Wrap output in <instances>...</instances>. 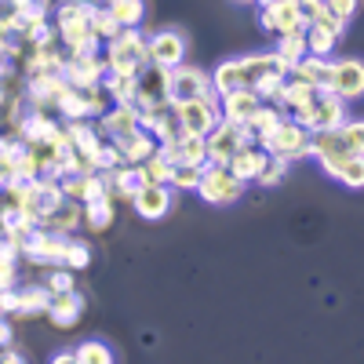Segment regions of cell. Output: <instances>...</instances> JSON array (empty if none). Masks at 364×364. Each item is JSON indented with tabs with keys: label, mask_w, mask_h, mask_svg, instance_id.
<instances>
[{
	"label": "cell",
	"mask_w": 364,
	"mask_h": 364,
	"mask_svg": "<svg viewBox=\"0 0 364 364\" xmlns=\"http://www.w3.org/2000/svg\"><path fill=\"white\" fill-rule=\"evenodd\" d=\"M328 91L339 95L343 102H357L364 95V63L353 55L331 58V77H328Z\"/></svg>",
	"instance_id": "12"
},
{
	"label": "cell",
	"mask_w": 364,
	"mask_h": 364,
	"mask_svg": "<svg viewBox=\"0 0 364 364\" xmlns=\"http://www.w3.org/2000/svg\"><path fill=\"white\" fill-rule=\"evenodd\" d=\"M44 317L58 328V331H70V328H77L80 321H84V295L77 291V288H70V291H55L51 299H48V310H44Z\"/></svg>",
	"instance_id": "18"
},
{
	"label": "cell",
	"mask_w": 364,
	"mask_h": 364,
	"mask_svg": "<svg viewBox=\"0 0 364 364\" xmlns=\"http://www.w3.org/2000/svg\"><path fill=\"white\" fill-rule=\"evenodd\" d=\"M324 8L331 11V18H336V22L350 26V22L357 18V8H360V0H324Z\"/></svg>",
	"instance_id": "40"
},
{
	"label": "cell",
	"mask_w": 364,
	"mask_h": 364,
	"mask_svg": "<svg viewBox=\"0 0 364 364\" xmlns=\"http://www.w3.org/2000/svg\"><path fill=\"white\" fill-rule=\"evenodd\" d=\"M310 157L346 190L364 186V124L357 117H346L339 128L310 135Z\"/></svg>",
	"instance_id": "1"
},
{
	"label": "cell",
	"mask_w": 364,
	"mask_h": 364,
	"mask_svg": "<svg viewBox=\"0 0 364 364\" xmlns=\"http://www.w3.org/2000/svg\"><path fill=\"white\" fill-rule=\"evenodd\" d=\"M288 161H281V157H266V164H262V171H259V178H255V186H262V190H273V186H281V182L288 178Z\"/></svg>",
	"instance_id": "37"
},
{
	"label": "cell",
	"mask_w": 364,
	"mask_h": 364,
	"mask_svg": "<svg viewBox=\"0 0 364 364\" xmlns=\"http://www.w3.org/2000/svg\"><path fill=\"white\" fill-rule=\"evenodd\" d=\"M48 288L44 284H11L0 291V314L8 321H33L48 310Z\"/></svg>",
	"instance_id": "7"
},
{
	"label": "cell",
	"mask_w": 364,
	"mask_h": 364,
	"mask_svg": "<svg viewBox=\"0 0 364 364\" xmlns=\"http://www.w3.org/2000/svg\"><path fill=\"white\" fill-rule=\"evenodd\" d=\"M233 4H255V0H233Z\"/></svg>",
	"instance_id": "42"
},
{
	"label": "cell",
	"mask_w": 364,
	"mask_h": 364,
	"mask_svg": "<svg viewBox=\"0 0 364 364\" xmlns=\"http://www.w3.org/2000/svg\"><path fill=\"white\" fill-rule=\"evenodd\" d=\"M117 219V208H113V197H99V200H87L84 204V230L91 233H106Z\"/></svg>",
	"instance_id": "26"
},
{
	"label": "cell",
	"mask_w": 364,
	"mask_h": 364,
	"mask_svg": "<svg viewBox=\"0 0 364 364\" xmlns=\"http://www.w3.org/2000/svg\"><path fill=\"white\" fill-rule=\"evenodd\" d=\"M44 288H48V295L77 288V281H73V269H70V266H48V269H44Z\"/></svg>",
	"instance_id": "39"
},
{
	"label": "cell",
	"mask_w": 364,
	"mask_h": 364,
	"mask_svg": "<svg viewBox=\"0 0 364 364\" xmlns=\"http://www.w3.org/2000/svg\"><path fill=\"white\" fill-rule=\"evenodd\" d=\"M63 266H70L73 273L77 269H87L91 266V248L84 245V240L73 233V237H66V252H63Z\"/></svg>",
	"instance_id": "38"
},
{
	"label": "cell",
	"mask_w": 364,
	"mask_h": 364,
	"mask_svg": "<svg viewBox=\"0 0 364 364\" xmlns=\"http://www.w3.org/2000/svg\"><path fill=\"white\" fill-rule=\"evenodd\" d=\"M58 200H63L58 178H48V175H41V178H33V182H26V190H22V211H26V215L33 219L37 226H41L44 215H51Z\"/></svg>",
	"instance_id": "15"
},
{
	"label": "cell",
	"mask_w": 364,
	"mask_h": 364,
	"mask_svg": "<svg viewBox=\"0 0 364 364\" xmlns=\"http://www.w3.org/2000/svg\"><path fill=\"white\" fill-rule=\"evenodd\" d=\"M302 33H306V51L310 55L331 58V51H336V44H339V33H331V29H324V26H306Z\"/></svg>",
	"instance_id": "32"
},
{
	"label": "cell",
	"mask_w": 364,
	"mask_h": 364,
	"mask_svg": "<svg viewBox=\"0 0 364 364\" xmlns=\"http://www.w3.org/2000/svg\"><path fill=\"white\" fill-rule=\"evenodd\" d=\"M95 128L102 132V139L117 142V139H128L132 132H139V109L135 102H113L102 117H95Z\"/></svg>",
	"instance_id": "17"
},
{
	"label": "cell",
	"mask_w": 364,
	"mask_h": 364,
	"mask_svg": "<svg viewBox=\"0 0 364 364\" xmlns=\"http://www.w3.org/2000/svg\"><path fill=\"white\" fill-rule=\"evenodd\" d=\"M310 128L306 124H299L295 117H281L277 124L269 128V135L266 139H259V146L266 149L269 157H281V161H288V164H295V161H306L310 157Z\"/></svg>",
	"instance_id": "5"
},
{
	"label": "cell",
	"mask_w": 364,
	"mask_h": 364,
	"mask_svg": "<svg viewBox=\"0 0 364 364\" xmlns=\"http://www.w3.org/2000/svg\"><path fill=\"white\" fill-rule=\"evenodd\" d=\"M113 146L120 149V157H124V164H142V161H146V157L157 149V139L149 135L146 128H139V132H132L128 139H117Z\"/></svg>",
	"instance_id": "25"
},
{
	"label": "cell",
	"mask_w": 364,
	"mask_h": 364,
	"mask_svg": "<svg viewBox=\"0 0 364 364\" xmlns=\"http://www.w3.org/2000/svg\"><path fill=\"white\" fill-rule=\"evenodd\" d=\"M299 15H302V29L306 26H324V29H331V33H339L343 37V22H336L331 18V11L324 8V0H299Z\"/></svg>",
	"instance_id": "27"
},
{
	"label": "cell",
	"mask_w": 364,
	"mask_h": 364,
	"mask_svg": "<svg viewBox=\"0 0 364 364\" xmlns=\"http://www.w3.org/2000/svg\"><path fill=\"white\" fill-rule=\"evenodd\" d=\"M245 182H240L226 164H211V161H204V168H200V178H197V197L204 200V204H215V208H226V204H237L240 197H245Z\"/></svg>",
	"instance_id": "6"
},
{
	"label": "cell",
	"mask_w": 364,
	"mask_h": 364,
	"mask_svg": "<svg viewBox=\"0 0 364 364\" xmlns=\"http://www.w3.org/2000/svg\"><path fill=\"white\" fill-rule=\"evenodd\" d=\"M245 142H252L248 128L219 117V124L204 135V154H208V161H211V164H226V161H230V157H233Z\"/></svg>",
	"instance_id": "11"
},
{
	"label": "cell",
	"mask_w": 364,
	"mask_h": 364,
	"mask_svg": "<svg viewBox=\"0 0 364 364\" xmlns=\"http://www.w3.org/2000/svg\"><path fill=\"white\" fill-rule=\"evenodd\" d=\"M346 117H350V102H343L339 95H331V91H314V99L295 113V120H299V124H306L310 132L339 128Z\"/></svg>",
	"instance_id": "8"
},
{
	"label": "cell",
	"mask_w": 364,
	"mask_h": 364,
	"mask_svg": "<svg viewBox=\"0 0 364 364\" xmlns=\"http://www.w3.org/2000/svg\"><path fill=\"white\" fill-rule=\"evenodd\" d=\"M41 226H44V230H51V233L73 237L77 230H84V204H80V200H73V197H63V200L55 204L51 215H44V219H41Z\"/></svg>",
	"instance_id": "20"
},
{
	"label": "cell",
	"mask_w": 364,
	"mask_h": 364,
	"mask_svg": "<svg viewBox=\"0 0 364 364\" xmlns=\"http://www.w3.org/2000/svg\"><path fill=\"white\" fill-rule=\"evenodd\" d=\"M259 106H262V99L255 95L252 87H233V91H223L219 95V117L233 120V124H248Z\"/></svg>",
	"instance_id": "19"
},
{
	"label": "cell",
	"mask_w": 364,
	"mask_h": 364,
	"mask_svg": "<svg viewBox=\"0 0 364 364\" xmlns=\"http://www.w3.org/2000/svg\"><path fill=\"white\" fill-rule=\"evenodd\" d=\"M99 4L120 26H142V18H146V0H99Z\"/></svg>",
	"instance_id": "28"
},
{
	"label": "cell",
	"mask_w": 364,
	"mask_h": 364,
	"mask_svg": "<svg viewBox=\"0 0 364 364\" xmlns=\"http://www.w3.org/2000/svg\"><path fill=\"white\" fill-rule=\"evenodd\" d=\"M168 161H182V164H204L208 154H204V139L200 135H178L171 146H157Z\"/></svg>",
	"instance_id": "24"
},
{
	"label": "cell",
	"mask_w": 364,
	"mask_h": 364,
	"mask_svg": "<svg viewBox=\"0 0 364 364\" xmlns=\"http://www.w3.org/2000/svg\"><path fill=\"white\" fill-rule=\"evenodd\" d=\"M277 70H284V63L273 51L233 55V58H223V63L211 70V87H215L219 95H223V91H233V87H255L266 73H277Z\"/></svg>",
	"instance_id": "3"
},
{
	"label": "cell",
	"mask_w": 364,
	"mask_h": 364,
	"mask_svg": "<svg viewBox=\"0 0 364 364\" xmlns=\"http://www.w3.org/2000/svg\"><path fill=\"white\" fill-rule=\"evenodd\" d=\"M102 91L109 95V102H135V77H128V73H106L102 77Z\"/></svg>",
	"instance_id": "31"
},
{
	"label": "cell",
	"mask_w": 364,
	"mask_h": 364,
	"mask_svg": "<svg viewBox=\"0 0 364 364\" xmlns=\"http://www.w3.org/2000/svg\"><path fill=\"white\" fill-rule=\"evenodd\" d=\"M139 171H142V182H161V186H168V171H171V161L161 154V149H154L142 164H139Z\"/></svg>",
	"instance_id": "35"
},
{
	"label": "cell",
	"mask_w": 364,
	"mask_h": 364,
	"mask_svg": "<svg viewBox=\"0 0 364 364\" xmlns=\"http://www.w3.org/2000/svg\"><path fill=\"white\" fill-rule=\"evenodd\" d=\"M73 357H77V364H113V360H117V353H113L102 339L80 343V346L73 350Z\"/></svg>",
	"instance_id": "33"
},
{
	"label": "cell",
	"mask_w": 364,
	"mask_h": 364,
	"mask_svg": "<svg viewBox=\"0 0 364 364\" xmlns=\"http://www.w3.org/2000/svg\"><path fill=\"white\" fill-rule=\"evenodd\" d=\"M91 8L95 0H58L55 4V33L66 55H99L102 41L91 33Z\"/></svg>",
	"instance_id": "2"
},
{
	"label": "cell",
	"mask_w": 364,
	"mask_h": 364,
	"mask_svg": "<svg viewBox=\"0 0 364 364\" xmlns=\"http://www.w3.org/2000/svg\"><path fill=\"white\" fill-rule=\"evenodd\" d=\"M266 149L259 146V142H245V146H240L237 149V154L226 161V168L240 178V182H245V186H248V182H255L259 178V171H262V164H266Z\"/></svg>",
	"instance_id": "22"
},
{
	"label": "cell",
	"mask_w": 364,
	"mask_h": 364,
	"mask_svg": "<svg viewBox=\"0 0 364 364\" xmlns=\"http://www.w3.org/2000/svg\"><path fill=\"white\" fill-rule=\"evenodd\" d=\"M186 33L182 29H157V33H146V55H149V66H161V70H175L186 63Z\"/></svg>",
	"instance_id": "10"
},
{
	"label": "cell",
	"mask_w": 364,
	"mask_h": 364,
	"mask_svg": "<svg viewBox=\"0 0 364 364\" xmlns=\"http://www.w3.org/2000/svg\"><path fill=\"white\" fill-rule=\"evenodd\" d=\"M175 204V190L161 186V182H142V186L132 193V208L142 223H161Z\"/></svg>",
	"instance_id": "14"
},
{
	"label": "cell",
	"mask_w": 364,
	"mask_h": 364,
	"mask_svg": "<svg viewBox=\"0 0 364 364\" xmlns=\"http://www.w3.org/2000/svg\"><path fill=\"white\" fill-rule=\"evenodd\" d=\"M51 360H55V364H77L73 350H58V353H51Z\"/></svg>",
	"instance_id": "41"
},
{
	"label": "cell",
	"mask_w": 364,
	"mask_h": 364,
	"mask_svg": "<svg viewBox=\"0 0 364 364\" xmlns=\"http://www.w3.org/2000/svg\"><path fill=\"white\" fill-rule=\"evenodd\" d=\"M18 149H22V139H15V135H0V186H4V182H11Z\"/></svg>",
	"instance_id": "36"
},
{
	"label": "cell",
	"mask_w": 364,
	"mask_h": 364,
	"mask_svg": "<svg viewBox=\"0 0 364 364\" xmlns=\"http://www.w3.org/2000/svg\"><path fill=\"white\" fill-rule=\"evenodd\" d=\"M204 168V164H200ZM200 168L197 164H182V161H171V171H168V186L175 193H193L197 190V178H200Z\"/></svg>",
	"instance_id": "30"
},
{
	"label": "cell",
	"mask_w": 364,
	"mask_h": 364,
	"mask_svg": "<svg viewBox=\"0 0 364 364\" xmlns=\"http://www.w3.org/2000/svg\"><path fill=\"white\" fill-rule=\"evenodd\" d=\"M288 77H295V80H306L310 87H324L328 91V77H331V58H324V55H302L299 63H291L288 66Z\"/></svg>",
	"instance_id": "23"
},
{
	"label": "cell",
	"mask_w": 364,
	"mask_h": 364,
	"mask_svg": "<svg viewBox=\"0 0 364 364\" xmlns=\"http://www.w3.org/2000/svg\"><path fill=\"white\" fill-rule=\"evenodd\" d=\"M204 95H219L211 87V73L200 70V66H175L168 70V102H190V99H204Z\"/></svg>",
	"instance_id": "9"
},
{
	"label": "cell",
	"mask_w": 364,
	"mask_h": 364,
	"mask_svg": "<svg viewBox=\"0 0 364 364\" xmlns=\"http://www.w3.org/2000/svg\"><path fill=\"white\" fill-rule=\"evenodd\" d=\"M102 63H106V73H128V77H135L149 63L142 26H124L117 37H109L106 51H102Z\"/></svg>",
	"instance_id": "4"
},
{
	"label": "cell",
	"mask_w": 364,
	"mask_h": 364,
	"mask_svg": "<svg viewBox=\"0 0 364 364\" xmlns=\"http://www.w3.org/2000/svg\"><path fill=\"white\" fill-rule=\"evenodd\" d=\"M259 26L269 37L291 33V29H302V15H299V0H269V4L259 8Z\"/></svg>",
	"instance_id": "16"
},
{
	"label": "cell",
	"mask_w": 364,
	"mask_h": 364,
	"mask_svg": "<svg viewBox=\"0 0 364 364\" xmlns=\"http://www.w3.org/2000/svg\"><path fill=\"white\" fill-rule=\"evenodd\" d=\"M63 77H66L70 84H102V77H106L102 51H99V55H66Z\"/></svg>",
	"instance_id": "21"
},
{
	"label": "cell",
	"mask_w": 364,
	"mask_h": 364,
	"mask_svg": "<svg viewBox=\"0 0 364 364\" xmlns=\"http://www.w3.org/2000/svg\"><path fill=\"white\" fill-rule=\"evenodd\" d=\"M178 124L186 135H208L219 124V95H204V99H190V102H175Z\"/></svg>",
	"instance_id": "13"
},
{
	"label": "cell",
	"mask_w": 364,
	"mask_h": 364,
	"mask_svg": "<svg viewBox=\"0 0 364 364\" xmlns=\"http://www.w3.org/2000/svg\"><path fill=\"white\" fill-rule=\"evenodd\" d=\"M273 55L284 63V70L291 66V63H299L302 55H306V33L302 29H291V33H281L277 37V48H273Z\"/></svg>",
	"instance_id": "29"
},
{
	"label": "cell",
	"mask_w": 364,
	"mask_h": 364,
	"mask_svg": "<svg viewBox=\"0 0 364 364\" xmlns=\"http://www.w3.org/2000/svg\"><path fill=\"white\" fill-rule=\"evenodd\" d=\"M120 29H124V26H120V22H117V18L99 4V0H95V8H91V33H95V37L106 44L109 37H117V33H120Z\"/></svg>",
	"instance_id": "34"
}]
</instances>
